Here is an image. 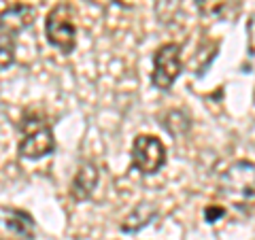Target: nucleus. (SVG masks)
I'll return each instance as SVG.
<instances>
[{"label": "nucleus", "instance_id": "f257e3e1", "mask_svg": "<svg viewBox=\"0 0 255 240\" xmlns=\"http://www.w3.org/2000/svg\"><path fill=\"white\" fill-rule=\"evenodd\" d=\"M217 191L230 204L245 209L255 200V162L238 159L219 174Z\"/></svg>", "mask_w": 255, "mask_h": 240}, {"label": "nucleus", "instance_id": "f03ea898", "mask_svg": "<svg viewBox=\"0 0 255 240\" xmlns=\"http://www.w3.org/2000/svg\"><path fill=\"white\" fill-rule=\"evenodd\" d=\"M75 19H77V11L68 2L55 4L45 17L47 41L64 55H70L77 47V21Z\"/></svg>", "mask_w": 255, "mask_h": 240}, {"label": "nucleus", "instance_id": "7ed1b4c3", "mask_svg": "<svg viewBox=\"0 0 255 240\" xmlns=\"http://www.w3.org/2000/svg\"><path fill=\"white\" fill-rule=\"evenodd\" d=\"M130 162L134 170H138L142 177H153L166 164L164 142L153 134H138L132 142Z\"/></svg>", "mask_w": 255, "mask_h": 240}, {"label": "nucleus", "instance_id": "20e7f679", "mask_svg": "<svg viewBox=\"0 0 255 240\" xmlns=\"http://www.w3.org/2000/svg\"><path fill=\"white\" fill-rule=\"evenodd\" d=\"M183 73L181 60V45L164 43L159 45L153 53V70H151V85L157 92H168L174 81Z\"/></svg>", "mask_w": 255, "mask_h": 240}, {"label": "nucleus", "instance_id": "39448f33", "mask_svg": "<svg viewBox=\"0 0 255 240\" xmlns=\"http://www.w3.org/2000/svg\"><path fill=\"white\" fill-rule=\"evenodd\" d=\"M55 149V136L49 123L32 121V119H23V136L19 140V155L23 159H41L45 155L53 153Z\"/></svg>", "mask_w": 255, "mask_h": 240}, {"label": "nucleus", "instance_id": "423d86ee", "mask_svg": "<svg viewBox=\"0 0 255 240\" xmlns=\"http://www.w3.org/2000/svg\"><path fill=\"white\" fill-rule=\"evenodd\" d=\"M36 19V9L26 2H15L0 13V28L17 36L21 30L30 28Z\"/></svg>", "mask_w": 255, "mask_h": 240}, {"label": "nucleus", "instance_id": "0eeeda50", "mask_svg": "<svg viewBox=\"0 0 255 240\" xmlns=\"http://www.w3.org/2000/svg\"><path fill=\"white\" fill-rule=\"evenodd\" d=\"M98 181H100L98 166H96L94 162H83L81 166H79L73 183H70V196H73V200H77V202L90 200L96 185H98Z\"/></svg>", "mask_w": 255, "mask_h": 240}, {"label": "nucleus", "instance_id": "6e6552de", "mask_svg": "<svg viewBox=\"0 0 255 240\" xmlns=\"http://www.w3.org/2000/svg\"><path fill=\"white\" fill-rule=\"evenodd\" d=\"M155 217H157V206L153 202H140L134 206L132 213L124 219L122 232L124 234H136L142 228H147Z\"/></svg>", "mask_w": 255, "mask_h": 240}, {"label": "nucleus", "instance_id": "1a4fd4ad", "mask_svg": "<svg viewBox=\"0 0 255 240\" xmlns=\"http://www.w3.org/2000/svg\"><path fill=\"white\" fill-rule=\"evenodd\" d=\"M6 228L13 234H17L23 240H32L34 238V219L28 213L17 211V209H9L6 211Z\"/></svg>", "mask_w": 255, "mask_h": 240}, {"label": "nucleus", "instance_id": "9d476101", "mask_svg": "<svg viewBox=\"0 0 255 240\" xmlns=\"http://www.w3.org/2000/svg\"><path fill=\"white\" fill-rule=\"evenodd\" d=\"M15 60V34L0 28V70L11 66Z\"/></svg>", "mask_w": 255, "mask_h": 240}, {"label": "nucleus", "instance_id": "9b49d317", "mask_svg": "<svg viewBox=\"0 0 255 240\" xmlns=\"http://www.w3.org/2000/svg\"><path fill=\"white\" fill-rule=\"evenodd\" d=\"M196 6L206 17H219L228 9V0H196Z\"/></svg>", "mask_w": 255, "mask_h": 240}, {"label": "nucleus", "instance_id": "f8f14e48", "mask_svg": "<svg viewBox=\"0 0 255 240\" xmlns=\"http://www.w3.org/2000/svg\"><path fill=\"white\" fill-rule=\"evenodd\" d=\"M223 215H226V209H221V206H206L204 211V219L209 223H215L217 219H221Z\"/></svg>", "mask_w": 255, "mask_h": 240}]
</instances>
